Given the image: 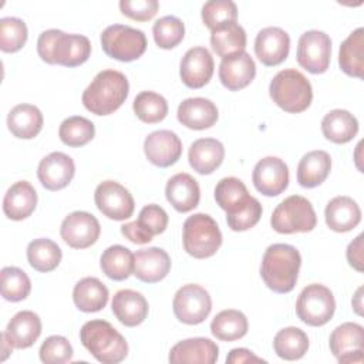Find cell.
I'll return each instance as SVG.
<instances>
[{
	"label": "cell",
	"mask_w": 364,
	"mask_h": 364,
	"mask_svg": "<svg viewBox=\"0 0 364 364\" xmlns=\"http://www.w3.org/2000/svg\"><path fill=\"white\" fill-rule=\"evenodd\" d=\"M215 200L226 212L228 226L235 232L253 228L262 218L260 202L249 195L246 185L239 178L220 179L215 188Z\"/></svg>",
	"instance_id": "obj_1"
},
{
	"label": "cell",
	"mask_w": 364,
	"mask_h": 364,
	"mask_svg": "<svg viewBox=\"0 0 364 364\" xmlns=\"http://www.w3.org/2000/svg\"><path fill=\"white\" fill-rule=\"evenodd\" d=\"M301 266L300 252L287 243L270 245L262 257L260 276L274 293H289L294 289Z\"/></svg>",
	"instance_id": "obj_2"
},
{
	"label": "cell",
	"mask_w": 364,
	"mask_h": 364,
	"mask_svg": "<svg viewBox=\"0 0 364 364\" xmlns=\"http://www.w3.org/2000/svg\"><path fill=\"white\" fill-rule=\"evenodd\" d=\"M37 53L47 64L73 68L90 58L91 43L82 34H67L61 30L50 28L38 36Z\"/></svg>",
	"instance_id": "obj_3"
},
{
	"label": "cell",
	"mask_w": 364,
	"mask_h": 364,
	"mask_svg": "<svg viewBox=\"0 0 364 364\" xmlns=\"http://www.w3.org/2000/svg\"><path fill=\"white\" fill-rule=\"evenodd\" d=\"M129 82L121 71H100L81 95L82 105L95 115H109L127 100Z\"/></svg>",
	"instance_id": "obj_4"
},
{
	"label": "cell",
	"mask_w": 364,
	"mask_h": 364,
	"mask_svg": "<svg viewBox=\"0 0 364 364\" xmlns=\"http://www.w3.org/2000/svg\"><path fill=\"white\" fill-rule=\"evenodd\" d=\"M80 341L102 364H118L128 354L127 340L105 320H90L84 323L80 330Z\"/></svg>",
	"instance_id": "obj_5"
},
{
	"label": "cell",
	"mask_w": 364,
	"mask_h": 364,
	"mask_svg": "<svg viewBox=\"0 0 364 364\" xmlns=\"http://www.w3.org/2000/svg\"><path fill=\"white\" fill-rule=\"evenodd\" d=\"M269 94L277 107L290 114L306 111L313 100L310 81L296 68L279 71L270 81Z\"/></svg>",
	"instance_id": "obj_6"
},
{
	"label": "cell",
	"mask_w": 364,
	"mask_h": 364,
	"mask_svg": "<svg viewBox=\"0 0 364 364\" xmlns=\"http://www.w3.org/2000/svg\"><path fill=\"white\" fill-rule=\"evenodd\" d=\"M183 249L195 259L213 256L222 245V232L216 220L206 213H195L183 222Z\"/></svg>",
	"instance_id": "obj_7"
},
{
	"label": "cell",
	"mask_w": 364,
	"mask_h": 364,
	"mask_svg": "<svg viewBox=\"0 0 364 364\" xmlns=\"http://www.w3.org/2000/svg\"><path fill=\"white\" fill-rule=\"evenodd\" d=\"M270 225L277 233H306L317 225L311 202L301 195H291L282 200L273 210Z\"/></svg>",
	"instance_id": "obj_8"
},
{
	"label": "cell",
	"mask_w": 364,
	"mask_h": 364,
	"mask_svg": "<svg viewBox=\"0 0 364 364\" xmlns=\"http://www.w3.org/2000/svg\"><path fill=\"white\" fill-rule=\"evenodd\" d=\"M101 46L108 57L129 63L145 53L146 37L142 30L125 24H112L101 33Z\"/></svg>",
	"instance_id": "obj_9"
},
{
	"label": "cell",
	"mask_w": 364,
	"mask_h": 364,
	"mask_svg": "<svg viewBox=\"0 0 364 364\" xmlns=\"http://www.w3.org/2000/svg\"><path fill=\"white\" fill-rule=\"evenodd\" d=\"M336 311V300L331 290L323 284L306 286L296 301V314L307 326L327 324Z\"/></svg>",
	"instance_id": "obj_10"
},
{
	"label": "cell",
	"mask_w": 364,
	"mask_h": 364,
	"mask_svg": "<svg viewBox=\"0 0 364 364\" xmlns=\"http://www.w3.org/2000/svg\"><path fill=\"white\" fill-rule=\"evenodd\" d=\"M172 309L175 317L189 326L203 323L212 310V299L202 286L185 284L173 296Z\"/></svg>",
	"instance_id": "obj_11"
},
{
	"label": "cell",
	"mask_w": 364,
	"mask_h": 364,
	"mask_svg": "<svg viewBox=\"0 0 364 364\" xmlns=\"http://www.w3.org/2000/svg\"><path fill=\"white\" fill-rule=\"evenodd\" d=\"M297 63L311 74L327 71L331 58V40L328 34L320 30L303 33L297 43Z\"/></svg>",
	"instance_id": "obj_12"
},
{
	"label": "cell",
	"mask_w": 364,
	"mask_h": 364,
	"mask_svg": "<svg viewBox=\"0 0 364 364\" xmlns=\"http://www.w3.org/2000/svg\"><path fill=\"white\" fill-rule=\"evenodd\" d=\"M94 200L98 210L112 220L129 219L135 209L131 192L115 181L101 182L95 188Z\"/></svg>",
	"instance_id": "obj_13"
},
{
	"label": "cell",
	"mask_w": 364,
	"mask_h": 364,
	"mask_svg": "<svg viewBox=\"0 0 364 364\" xmlns=\"http://www.w3.org/2000/svg\"><path fill=\"white\" fill-rule=\"evenodd\" d=\"M330 351L340 364L363 363L364 328L358 323H343L330 334Z\"/></svg>",
	"instance_id": "obj_14"
},
{
	"label": "cell",
	"mask_w": 364,
	"mask_h": 364,
	"mask_svg": "<svg viewBox=\"0 0 364 364\" xmlns=\"http://www.w3.org/2000/svg\"><path fill=\"white\" fill-rule=\"evenodd\" d=\"M101 233L98 219L84 210L71 212L64 218L60 235L61 239L73 249H87L94 245Z\"/></svg>",
	"instance_id": "obj_15"
},
{
	"label": "cell",
	"mask_w": 364,
	"mask_h": 364,
	"mask_svg": "<svg viewBox=\"0 0 364 364\" xmlns=\"http://www.w3.org/2000/svg\"><path fill=\"white\" fill-rule=\"evenodd\" d=\"M255 188L264 196H277L289 186V168L277 156L262 158L253 168Z\"/></svg>",
	"instance_id": "obj_16"
},
{
	"label": "cell",
	"mask_w": 364,
	"mask_h": 364,
	"mask_svg": "<svg viewBox=\"0 0 364 364\" xmlns=\"http://www.w3.org/2000/svg\"><path fill=\"white\" fill-rule=\"evenodd\" d=\"M215 70V63L210 51L206 47H192L189 48L179 64V75L182 82L189 88L205 87Z\"/></svg>",
	"instance_id": "obj_17"
},
{
	"label": "cell",
	"mask_w": 364,
	"mask_h": 364,
	"mask_svg": "<svg viewBox=\"0 0 364 364\" xmlns=\"http://www.w3.org/2000/svg\"><path fill=\"white\" fill-rule=\"evenodd\" d=\"M146 159L159 168H168L178 162L182 155V141L169 129L151 132L144 141Z\"/></svg>",
	"instance_id": "obj_18"
},
{
	"label": "cell",
	"mask_w": 364,
	"mask_h": 364,
	"mask_svg": "<svg viewBox=\"0 0 364 364\" xmlns=\"http://www.w3.org/2000/svg\"><path fill=\"white\" fill-rule=\"evenodd\" d=\"M75 165L64 152H51L44 156L37 168V178L48 191L64 189L74 178Z\"/></svg>",
	"instance_id": "obj_19"
},
{
	"label": "cell",
	"mask_w": 364,
	"mask_h": 364,
	"mask_svg": "<svg viewBox=\"0 0 364 364\" xmlns=\"http://www.w3.org/2000/svg\"><path fill=\"white\" fill-rule=\"evenodd\" d=\"M290 50V37L280 27L262 28L255 40V54L262 64L274 67L282 64Z\"/></svg>",
	"instance_id": "obj_20"
},
{
	"label": "cell",
	"mask_w": 364,
	"mask_h": 364,
	"mask_svg": "<svg viewBox=\"0 0 364 364\" xmlns=\"http://www.w3.org/2000/svg\"><path fill=\"white\" fill-rule=\"evenodd\" d=\"M256 75V64L249 53L242 51L225 57L219 65V80L229 91H239L247 87Z\"/></svg>",
	"instance_id": "obj_21"
},
{
	"label": "cell",
	"mask_w": 364,
	"mask_h": 364,
	"mask_svg": "<svg viewBox=\"0 0 364 364\" xmlns=\"http://www.w3.org/2000/svg\"><path fill=\"white\" fill-rule=\"evenodd\" d=\"M219 357V347L206 337H193L176 343L169 351V363L172 364H213Z\"/></svg>",
	"instance_id": "obj_22"
},
{
	"label": "cell",
	"mask_w": 364,
	"mask_h": 364,
	"mask_svg": "<svg viewBox=\"0 0 364 364\" xmlns=\"http://www.w3.org/2000/svg\"><path fill=\"white\" fill-rule=\"evenodd\" d=\"M171 257L161 247H146L134 253V276L144 283H156L168 276Z\"/></svg>",
	"instance_id": "obj_23"
},
{
	"label": "cell",
	"mask_w": 364,
	"mask_h": 364,
	"mask_svg": "<svg viewBox=\"0 0 364 364\" xmlns=\"http://www.w3.org/2000/svg\"><path fill=\"white\" fill-rule=\"evenodd\" d=\"M165 196L175 210L181 213L191 212L199 205V183L193 176L186 172L175 173L166 182Z\"/></svg>",
	"instance_id": "obj_24"
},
{
	"label": "cell",
	"mask_w": 364,
	"mask_h": 364,
	"mask_svg": "<svg viewBox=\"0 0 364 364\" xmlns=\"http://www.w3.org/2000/svg\"><path fill=\"white\" fill-rule=\"evenodd\" d=\"M178 121L189 129H208L218 121L219 112L216 105L202 97H193L183 100L178 107Z\"/></svg>",
	"instance_id": "obj_25"
},
{
	"label": "cell",
	"mask_w": 364,
	"mask_h": 364,
	"mask_svg": "<svg viewBox=\"0 0 364 364\" xmlns=\"http://www.w3.org/2000/svg\"><path fill=\"white\" fill-rule=\"evenodd\" d=\"M111 309L118 321L127 327L139 326L148 316V301L136 290L122 289L112 297Z\"/></svg>",
	"instance_id": "obj_26"
},
{
	"label": "cell",
	"mask_w": 364,
	"mask_h": 364,
	"mask_svg": "<svg viewBox=\"0 0 364 364\" xmlns=\"http://www.w3.org/2000/svg\"><path fill=\"white\" fill-rule=\"evenodd\" d=\"M3 333L13 348H28L41 334V320L37 313L21 310L11 317Z\"/></svg>",
	"instance_id": "obj_27"
},
{
	"label": "cell",
	"mask_w": 364,
	"mask_h": 364,
	"mask_svg": "<svg viewBox=\"0 0 364 364\" xmlns=\"http://www.w3.org/2000/svg\"><path fill=\"white\" fill-rule=\"evenodd\" d=\"M225 158V146L215 138H199L192 142L188 151V159L192 169L200 175H209L216 171Z\"/></svg>",
	"instance_id": "obj_28"
},
{
	"label": "cell",
	"mask_w": 364,
	"mask_h": 364,
	"mask_svg": "<svg viewBox=\"0 0 364 364\" xmlns=\"http://www.w3.org/2000/svg\"><path fill=\"white\" fill-rule=\"evenodd\" d=\"M37 205V192L27 181L13 183L3 199V212L11 220H23L28 218Z\"/></svg>",
	"instance_id": "obj_29"
},
{
	"label": "cell",
	"mask_w": 364,
	"mask_h": 364,
	"mask_svg": "<svg viewBox=\"0 0 364 364\" xmlns=\"http://www.w3.org/2000/svg\"><path fill=\"white\" fill-rule=\"evenodd\" d=\"M327 226L338 233L353 230L361 220V209L350 196L333 198L324 210Z\"/></svg>",
	"instance_id": "obj_30"
},
{
	"label": "cell",
	"mask_w": 364,
	"mask_h": 364,
	"mask_svg": "<svg viewBox=\"0 0 364 364\" xmlns=\"http://www.w3.org/2000/svg\"><path fill=\"white\" fill-rule=\"evenodd\" d=\"M43 114L31 104H18L7 114L9 131L20 139H33L43 128Z\"/></svg>",
	"instance_id": "obj_31"
},
{
	"label": "cell",
	"mask_w": 364,
	"mask_h": 364,
	"mask_svg": "<svg viewBox=\"0 0 364 364\" xmlns=\"http://www.w3.org/2000/svg\"><path fill=\"white\" fill-rule=\"evenodd\" d=\"M330 169L331 156L326 151H310L297 165V182L303 188H316L327 179Z\"/></svg>",
	"instance_id": "obj_32"
},
{
	"label": "cell",
	"mask_w": 364,
	"mask_h": 364,
	"mask_svg": "<svg viewBox=\"0 0 364 364\" xmlns=\"http://www.w3.org/2000/svg\"><path fill=\"white\" fill-rule=\"evenodd\" d=\"M321 132L334 144H347L357 135L358 121L347 109H331L321 119Z\"/></svg>",
	"instance_id": "obj_33"
},
{
	"label": "cell",
	"mask_w": 364,
	"mask_h": 364,
	"mask_svg": "<svg viewBox=\"0 0 364 364\" xmlns=\"http://www.w3.org/2000/svg\"><path fill=\"white\" fill-rule=\"evenodd\" d=\"M108 289L97 277H84L74 286L73 300L78 310L95 313L102 310L108 303Z\"/></svg>",
	"instance_id": "obj_34"
},
{
	"label": "cell",
	"mask_w": 364,
	"mask_h": 364,
	"mask_svg": "<svg viewBox=\"0 0 364 364\" xmlns=\"http://www.w3.org/2000/svg\"><path fill=\"white\" fill-rule=\"evenodd\" d=\"M364 28L358 27L341 43L338 65L350 77L363 78L364 71Z\"/></svg>",
	"instance_id": "obj_35"
},
{
	"label": "cell",
	"mask_w": 364,
	"mask_h": 364,
	"mask_svg": "<svg viewBox=\"0 0 364 364\" xmlns=\"http://www.w3.org/2000/svg\"><path fill=\"white\" fill-rule=\"evenodd\" d=\"M100 266L111 280H125L134 273V253L122 245H112L102 252Z\"/></svg>",
	"instance_id": "obj_36"
},
{
	"label": "cell",
	"mask_w": 364,
	"mask_h": 364,
	"mask_svg": "<svg viewBox=\"0 0 364 364\" xmlns=\"http://www.w3.org/2000/svg\"><path fill=\"white\" fill-rule=\"evenodd\" d=\"M273 350L276 355L283 360H300L309 350V337L299 327H284L276 333Z\"/></svg>",
	"instance_id": "obj_37"
},
{
	"label": "cell",
	"mask_w": 364,
	"mask_h": 364,
	"mask_svg": "<svg viewBox=\"0 0 364 364\" xmlns=\"http://www.w3.org/2000/svg\"><path fill=\"white\" fill-rule=\"evenodd\" d=\"M249 328L247 317L235 309L222 310L210 323V333L222 341H235L246 336Z\"/></svg>",
	"instance_id": "obj_38"
},
{
	"label": "cell",
	"mask_w": 364,
	"mask_h": 364,
	"mask_svg": "<svg viewBox=\"0 0 364 364\" xmlns=\"http://www.w3.org/2000/svg\"><path fill=\"white\" fill-rule=\"evenodd\" d=\"M63 253L60 246L47 237H38L27 246V260L30 266L41 273L53 272L61 262Z\"/></svg>",
	"instance_id": "obj_39"
},
{
	"label": "cell",
	"mask_w": 364,
	"mask_h": 364,
	"mask_svg": "<svg viewBox=\"0 0 364 364\" xmlns=\"http://www.w3.org/2000/svg\"><path fill=\"white\" fill-rule=\"evenodd\" d=\"M210 46L213 51L225 58L246 48V31L237 23H230L210 31Z\"/></svg>",
	"instance_id": "obj_40"
},
{
	"label": "cell",
	"mask_w": 364,
	"mask_h": 364,
	"mask_svg": "<svg viewBox=\"0 0 364 364\" xmlns=\"http://www.w3.org/2000/svg\"><path fill=\"white\" fill-rule=\"evenodd\" d=\"M1 296L7 301H21L31 291V282L27 273L16 266H6L0 272Z\"/></svg>",
	"instance_id": "obj_41"
},
{
	"label": "cell",
	"mask_w": 364,
	"mask_h": 364,
	"mask_svg": "<svg viewBox=\"0 0 364 364\" xmlns=\"http://www.w3.org/2000/svg\"><path fill=\"white\" fill-rule=\"evenodd\" d=\"M95 135L94 124L80 115H73L65 118L60 128L58 136L63 144L71 148H78L87 145Z\"/></svg>",
	"instance_id": "obj_42"
},
{
	"label": "cell",
	"mask_w": 364,
	"mask_h": 364,
	"mask_svg": "<svg viewBox=\"0 0 364 364\" xmlns=\"http://www.w3.org/2000/svg\"><path fill=\"white\" fill-rule=\"evenodd\" d=\"M132 109L142 122L156 124L165 119L168 114V102L161 94L154 91H142L135 97Z\"/></svg>",
	"instance_id": "obj_43"
},
{
	"label": "cell",
	"mask_w": 364,
	"mask_h": 364,
	"mask_svg": "<svg viewBox=\"0 0 364 364\" xmlns=\"http://www.w3.org/2000/svg\"><path fill=\"white\" fill-rule=\"evenodd\" d=\"M236 20L237 7L232 0H209L202 6V21L210 31Z\"/></svg>",
	"instance_id": "obj_44"
},
{
	"label": "cell",
	"mask_w": 364,
	"mask_h": 364,
	"mask_svg": "<svg viewBox=\"0 0 364 364\" xmlns=\"http://www.w3.org/2000/svg\"><path fill=\"white\" fill-rule=\"evenodd\" d=\"M152 34L159 48L171 50L183 40L185 26L176 16H164L154 23Z\"/></svg>",
	"instance_id": "obj_45"
},
{
	"label": "cell",
	"mask_w": 364,
	"mask_h": 364,
	"mask_svg": "<svg viewBox=\"0 0 364 364\" xmlns=\"http://www.w3.org/2000/svg\"><path fill=\"white\" fill-rule=\"evenodd\" d=\"M27 41V26L21 18H0V50L4 53H16L23 48Z\"/></svg>",
	"instance_id": "obj_46"
},
{
	"label": "cell",
	"mask_w": 364,
	"mask_h": 364,
	"mask_svg": "<svg viewBox=\"0 0 364 364\" xmlns=\"http://www.w3.org/2000/svg\"><path fill=\"white\" fill-rule=\"evenodd\" d=\"M40 360L46 364H64L73 360V346L63 336L47 337L40 347Z\"/></svg>",
	"instance_id": "obj_47"
},
{
	"label": "cell",
	"mask_w": 364,
	"mask_h": 364,
	"mask_svg": "<svg viewBox=\"0 0 364 364\" xmlns=\"http://www.w3.org/2000/svg\"><path fill=\"white\" fill-rule=\"evenodd\" d=\"M168 220L169 218L164 208L156 203H149L141 209L139 216L135 222L146 235L154 237L155 235H161L162 232H165Z\"/></svg>",
	"instance_id": "obj_48"
},
{
	"label": "cell",
	"mask_w": 364,
	"mask_h": 364,
	"mask_svg": "<svg viewBox=\"0 0 364 364\" xmlns=\"http://www.w3.org/2000/svg\"><path fill=\"white\" fill-rule=\"evenodd\" d=\"M159 9V3L156 0H121L119 10L124 16L136 20V21H148L151 20Z\"/></svg>",
	"instance_id": "obj_49"
},
{
	"label": "cell",
	"mask_w": 364,
	"mask_h": 364,
	"mask_svg": "<svg viewBox=\"0 0 364 364\" xmlns=\"http://www.w3.org/2000/svg\"><path fill=\"white\" fill-rule=\"evenodd\" d=\"M347 260L351 267H354L357 272H363V235H358L350 245L347 246Z\"/></svg>",
	"instance_id": "obj_50"
},
{
	"label": "cell",
	"mask_w": 364,
	"mask_h": 364,
	"mask_svg": "<svg viewBox=\"0 0 364 364\" xmlns=\"http://www.w3.org/2000/svg\"><path fill=\"white\" fill-rule=\"evenodd\" d=\"M121 233L128 239L131 240L132 243H136V245H145V243H149L152 240V237L149 235H146L138 225L136 222H128L125 225L121 226Z\"/></svg>",
	"instance_id": "obj_51"
},
{
	"label": "cell",
	"mask_w": 364,
	"mask_h": 364,
	"mask_svg": "<svg viewBox=\"0 0 364 364\" xmlns=\"http://www.w3.org/2000/svg\"><path fill=\"white\" fill-rule=\"evenodd\" d=\"M226 363L229 364H242V363H266L262 357H257L253 351L247 348H233L226 357Z\"/></svg>",
	"instance_id": "obj_52"
},
{
	"label": "cell",
	"mask_w": 364,
	"mask_h": 364,
	"mask_svg": "<svg viewBox=\"0 0 364 364\" xmlns=\"http://www.w3.org/2000/svg\"><path fill=\"white\" fill-rule=\"evenodd\" d=\"M361 291H363V287H358L355 296H354L353 300H351V304H353L355 313L360 314V316L363 314V310H361V307H363V304H361Z\"/></svg>",
	"instance_id": "obj_53"
},
{
	"label": "cell",
	"mask_w": 364,
	"mask_h": 364,
	"mask_svg": "<svg viewBox=\"0 0 364 364\" xmlns=\"http://www.w3.org/2000/svg\"><path fill=\"white\" fill-rule=\"evenodd\" d=\"M11 350H13L11 344L7 341V338H6V336H4V333H1V353H3V355H1V361H4V360L7 358V355L11 353Z\"/></svg>",
	"instance_id": "obj_54"
}]
</instances>
